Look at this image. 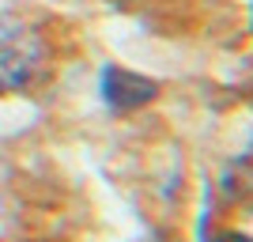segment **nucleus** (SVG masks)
<instances>
[{"instance_id":"obj_1","label":"nucleus","mask_w":253,"mask_h":242,"mask_svg":"<svg viewBox=\"0 0 253 242\" xmlns=\"http://www.w3.org/2000/svg\"><path fill=\"white\" fill-rule=\"evenodd\" d=\"M42 64H45L42 34L15 15H0V95L31 87Z\"/></svg>"},{"instance_id":"obj_2","label":"nucleus","mask_w":253,"mask_h":242,"mask_svg":"<svg viewBox=\"0 0 253 242\" xmlns=\"http://www.w3.org/2000/svg\"><path fill=\"white\" fill-rule=\"evenodd\" d=\"M102 102L114 110V114H132L140 106H148L151 98L159 95V84L148 80L140 72H128V68H117V64H106L102 68Z\"/></svg>"},{"instance_id":"obj_3","label":"nucleus","mask_w":253,"mask_h":242,"mask_svg":"<svg viewBox=\"0 0 253 242\" xmlns=\"http://www.w3.org/2000/svg\"><path fill=\"white\" fill-rule=\"evenodd\" d=\"M211 242H253L250 235H238V231H223V235H215Z\"/></svg>"}]
</instances>
